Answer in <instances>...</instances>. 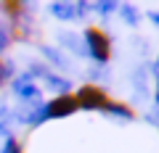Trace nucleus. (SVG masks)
<instances>
[{
    "mask_svg": "<svg viewBox=\"0 0 159 153\" xmlns=\"http://www.w3.org/2000/svg\"><path fill=\"white\" fill-rule=\"evenodd\" d=\"M77 111H80V100L74 92H58L45 106V116H51V119H64V116H72Z\"/></svg>",
    "mask_w": 159,
    "mask_h": 153,
    "instance_id": "7ed1b4c3",
    "label": "nucleus"
},
{
    "mask_svg": "<svg viewBox=\"0 0 159 153\" xmlns=\"http://www.w3.org/2000/svg\"><path fill=\"white\" fill-rule=\"evenodd\" d=\"M8 37H11V42H37L40 32H37V24L29 21V16H24L16 21H8Z\"/></svg>",
    "mask_w": 159,
    "mask_h": 153,
    "instance_id": "20e7f679",
    "label": "nucleus"
},
{
    "mask_svg": "<svg viewBox=\"0 0 159 153\" xmlns=\"http://www.w3.org/2000/svg\"><path fill=\"white\" fill-rule=\"evenodd\" d=\"M85 40H88V48H90V56L96 58V61H101V63L111 61V56H114V40H111V34H109L103 27H98V24H88V27H85Z\"/></svg>",
    "mask_w": 159,
    "mask_h": 153,
    "instance_id": "f03ea898",
    "label": "nucleus"
},
{
    "mask_svg": "<svg viewBox=\"0 0 159 153\" xmlns=\"http://www.w3.org/2000/svg\"><path fill=\"white\" fill-rule=\"evenodd\" d=\"M6 153H24V142L19 140V137H11V140H8Z\"/></svg>",
    "mask_w": 159,
    "mask_h": 153,
    "instance_id": "0eeeda50",
    "label": "nucleus"
},
{
    "mask_svg": "<svg viewBox=\"0 0 159 153\" xmlns=\"http://www.w3.org/2000/svg\"><path fill=\"white\" fill-rule=\"evenodd\" d=\"M0 11H3V16H6L8 21H16V19L29 16L27 3H21V0H3V3H0Z\"/></svg>",
    "mask_w": 159,
    "mask_h": 153,
    "instance_id": "39448f33",
    "label": "nucleus"
},
{
    "mask_svg": "<svg viewBox=\"0 0 159 153\" xmlns=\"http://www.w3.org/2000/svg\"><path fill=\"white\" fill-rule=\"evenodd\" d=\"M74 95H77V100H80V111H114V113H122V116H130V119L138 116L130 103L114 100V98L109 95V90H103L101 85H93V82L82 85Z\"/></svg>",
    "mask_w": 159,
    "mask_h": 153,
    "instance_id": "f257e3e1",
    "label": "nucleus"
},
{
    "mask_svg": "<svg viewBox=\"0 0 159 153\" xmlns=\"http://www.w3.org/2000/svg\"><path fill=\"white\" fill-rule=\"evenodd\" d=\"M11 74H13V69H11V63L6 61V58L0 56V90L11 82Z\"/></svg>",
    "mask_w": 159,
    "mask_h": 153,
    "instance_id": "423d86ee",
    "label": "nucleus"
}]
</instances>
